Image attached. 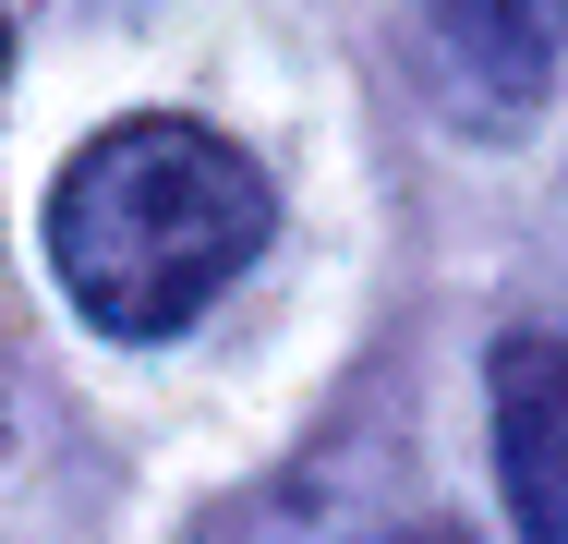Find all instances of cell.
Here are the masks:
<instances>
[{"instance_id":"3","label":"cell","mask_w":568,"mask_h":544,"mask_svg":"<svg viewBox=\"0 0 568 544\" xmlns=\"http://www.w3.org/2000/svg\"><path fill=\"white\" fill-rule=\"evenodd\" d=\"M436 49L496 109H532L568 61V0H436Z\"/></svg>"},{"instance_id":"5","label":"cell","mask_w":568,"mask_h":544,"mask_svg":"<svg viewBox=\"0 0 568 544\" xmlns=\"http://www.w3.org/2000/svg\"><path fill=\"white\" fill-rule=\"evenodd\" d=\"M0 61H12V12H0Z\"/></svg>"},{"instance_id":"2","label":"cell","mask_w":568,"mask_h":544,"mask_svg":"<svg viewBox=\"0 0 568 544\" xmlns=\"http://www.w3.org/2000/svg\"><path fill=\"white\" fill-rule=\"evenodd\" d=\"M496 484L520 544H568V339H508L496 351Z\"/></svg>"},{"instance_id":"1","label":"cell","mask_w":568,"mask_h":544,"mask_svg":"<svg viewBox=\"0 0 568 544\" xmlns=\"http://www.w3.org/2000/svg\"><path fill=\"white\" fill-rule=\"evenodd\" d=\"M266 170L206 121H110L61 194H49V266L110 339H170L266 254Z\"/></svg>"},{"instance_id":"4","label":"cell","mask_w":568,"mask_h":544,"mask_svg":"<svg viewBox=\"0 0 568 544\" xmlns=\"http://www.w3.org/2000/svg\"><path fill=\"white\" fill-rule=\"evenodd\" d=\"M399 544H459V533H448V521H424V533H399Z\"/></svg>"}]
</instances>
